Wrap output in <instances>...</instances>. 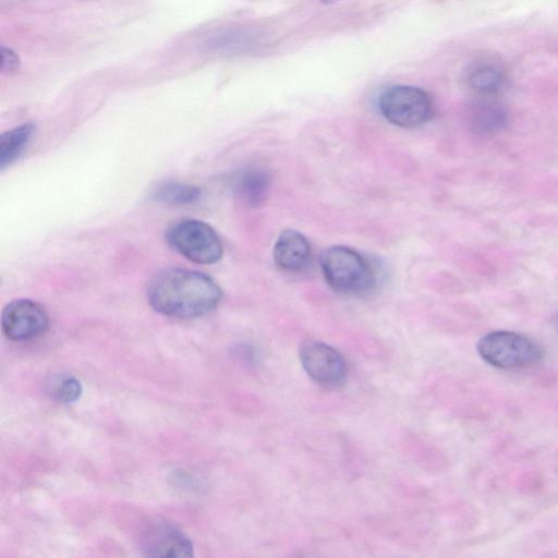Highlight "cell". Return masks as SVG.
Returning <instances> with one entry per match:
<instances>
[{
	"label": "cell",
	"instance_id": "2",
	"mask_svg": "<svg viewBox=\"0 0 558 558\" xmlns=\"http://www.w3.org/2000/svg\"><path fill=\"white\" fill-rule=\"evenodd\" d=\"M320 269L331 289L343 294H361L368 291L375 276L368 260L356 250L333 245L319 258Z\"/></svg>",
	"mask_w": 558,
	"mask_h": 558
},
{
	"label": "cell",
	"instance_id": "14",
	"mask_svg": "<svg viewBox=\"0 0 558 558\" xmlns=\"http://www.w3.org/2000/svg\"><path fill=\"white\" fill-rule=\"evenodd\" d=\"M507 120L505 110L495 105H485L474 116V126L478 132L492 133L504 128Z\"/></svg>",
	"mask_w": 558,
	"mask_h": 558
},
{
	"label": "cell",
	"instance_id": "5",
	"mask_svg": "<svg viewBox=\"0 0 558 558\" xmlns=\"http://www.w3.org/2000/svg\"><path fill=\"white\" fill-rule=\"evenodd\" d=\"M166 239L172 248L196 264H215L223 254L222 243L215 229L197 219L173 223L167 230Z\"/></svg>",
	"mask_w": 558,
	"mask_h": 558
},
{
	"label": "cell",
	"instance_id": "7",
	"mask_svg": "<svg viewBox=\"0 0 558 558\" xmlns=\"http://www.w3.org/2000/svg\"><path fill=\"white\" fill-rule=\"evenodd\" d=\"M300 361L307 375L322 385H337L347 374L342 355L329 344L307 340L300 347Z\"/></svg>",
	"mask_w": 558,
	"mask_h": 558
},
{
	"label": "cell",
	"instance_id": "17",
	"mask_svg": "<svg viewBox=\"0 0 558 558\" xmlns=\"http://www.w3.org/2000/svg\"><path fill=\"white\" fill-rule=\"evenodd\" d=\"M322 3H325V4H329V3H333V2H337V1H340V0H319Z\"/></svg>",
	"mask_w": 558,
	"mask_h": 558
},
{
	"label": "cell",
	"instance_id": "11",
	"mask_svg": "<svg viewBox=\"0 0 558 558\" xmlns=\"http://www.w3.org/2000/svg\"><path fill=\"white\" fill-rule=\"evenodd\" d=\"M35 125L24 123L11 129L0 136V169L14 162L29 143Z\"/></svg>",
	"mask_w": 558,
	"mask_h": 558
},
{
	"label": "cell",
	"instance_id": "6",
	"mask_svg": "<svg viewBox=\"0 0 558 558\" xmlns=\"http://www.w3.org/2000/svg\"><path fill=\"white\" fill-rule=\"evenodd\" d=\"M49 326L45 307L29 299H17L1 314V328L7 338L14 341L29 340L43 335Z\"/></svg>",
	"mask_w": 558,
	"mask_h": 558
},
{
	"label": "cell",
	"instance_id": "13",
	"mask_svg": "<svg viewBox=\"0 0 558 558\" xmlns=\"http://www.w3.org/2000/svg\"><path fill=\"white\" fill-rule=\"evenodd\" d=\"M202 195L199 187L177 181L159 183L151 192V198L169 205H186L195 203Z\"/></svg>",
	"mask_w": 558,
	"mask_h": 558
},
{
	"label": "cell",
	"instance_id": "3",
	"mask_svg": "<svg viewBox=\"0 0 558 558\" xmlns=\"http://www.w3.org/2000/svg\"><path fill=\"white\" fill-rule=\"evenodd\" d=\"M476 349L484 362L505 371L527 368L544 357V350L537 342L509 330L486 333L478 340Z\"/></svg>",
	"mask_w": 558,
	"mask_h": 558
},
{
	"label": "cell",
	"instance_id": "12",
	"mask_svg": "<svg viewBox=\"0 0 558 558\" xmlns=\"http://www.w3.org/2000/svg\"><path fill=\"white\" fill-rule=\"evenodd\" d=\"M466 80L469 87L474 93L481 96H493L504 88L506 76L500 68L482 63L469 72Z\"/></svg>",
	"mask_w": 558,
	"mask_h": 558
},
{
	"label": "cell",
	"instance_id": "8",
	"mask_svg": "<svg viewBox=\"0 0 558 558\" xmlns=\"http://www.w3.org/2000/svg\"><path fill=\"white\" fill-rule=\"evenodd\" d=\"M142 548L145 555L153 557H190L194 550L190 538L166 522L154 523L145 530Z\"/></svg>",
	"mask_w": 558,
	"mask_h": 558
},
{
	"label": "cell",
	"instance_id": "15",
	"mask_svg": "<svg viewBox=\"0 0 558 558\" xmlns=\"http://www.w3.org/2000/svg\"><path fill=\"white\" fill-rule=\"evenodd\" d=\"M82 395L81 383L74 377L64 378L56 389V397L59 401L71 403Z\"/></svg>",
	"mask_w": 558,
	"mask_h": 558
},
{
	"label": "cell",
	"instance_id": "10",
	"mask_svg": "<svg viewBox=\"0 0 558 558\" xmlns=\"http://www.w3.org/2000/svg\"><path fill=\"white\" fill-rule=\"evenodd\" d=\"M271 184L270 173L260 167L241 170L233 179L235 195L250 206L260 205L268 195Z\"/></svg>",
	"mask_w": 558,
	"mask_h": 558
},
{
	"label": "cell",
	"instance_id": "1",
	"mask_svg": "<svg viewBox=\"0 0 558 558\" xmlns=\"http://www.w3.org/2000/svg\"><path fill=\"white\" fill-rule=\"evenodd\" d=\"M146 296L158 313L175 318H195L215 310L222 290L209 276L185 268H167L151 277Z\"/></svg>",
	"mask_w": 558,
	"mask_h": 558
},
{
	"label": "cell",
	"instance_id": "4",
	"mask_svg": "<svg viewBox=\"0 0 558 558\" xmlns=\"http://www.w3.org/2000/svg\"><path fill=\"white\" fill-rule=\"evenodd\" d=\"M378 108L388 122L405 129L427 123L435 111L430 94L411 85H393L383 90Z\"/></svg>",
	"mask_w": 558,
	"mask_h": 558
},
{
	"label": "cell",
	"instance_id": "9",
	"mask_svg": "<svg viewBox=\"0 0 558 558\" xmlns=\"http://www.w3.org/2000/svg\"><path fill=\"white\" fill-rule=\"evenodd\" d=\"M312 255L311 244L301 232L283 230L277 238L272 256L279 268L286 271H300L308 264Z\"/></svg>",
	"mask_w": 558,
	"mask_h": 558
},
{
	"label": "cell",
	"instance_id": "16",
	"mask_svg": "<svg viewBox=\"0 0 558 558\" xmlns=\"http://www.w3.org/2000/svg\"><path fill=\"white\" fill-rule=\"evenodd\" d=\"M20 66L19 56L10 48L2 47L1 49V70L11 73L16 71Z\"/></svg>",
	"mask_w": 558,
	"mask_h": 558
},
{
	"label": "cell",
	"instance_id": "18",
	"mask_svg": "<svg viewBox=\"0 0 558 558\" xmlns=\"http://www.w3.org/2000/svg\"><path fill=\"white\" fill-rule=\"evenodd\" d=\"M555 326H556V329H557V331H558V315H557V317H556V319H555Z\"/></svg>",
	"mask_w": 558,
	"mask_h": 558
}]
</instances>
